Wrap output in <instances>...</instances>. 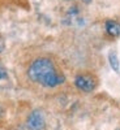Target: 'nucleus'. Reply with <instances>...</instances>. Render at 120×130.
Listing matches in <instances>:
<instances>
[{"mask_svg": "<svg viewBox=\"0 0 120 130\" xmlns=\"http://www.w3.org/2000/svg\"><path fill=\"white\" fill-rule=\"evenodd\" d=\"M29 78L46 87H55L64 82V77L58 74L55 67L48 59H38L33 61L28 70Z\"/></svg>", "mask_w": 120, "mask_h": 130, "instance_id": "f257e3e1", "label": "nucleus"}, {"mask_svg": "<svg viewBox=\"0 0 120 130\" xmlns=\"http://www.w3.org/2000/svg\"><path fill=\"white\" fill-rule=\"evenodd\" d=\"M74 85L77 87L85 92H90L95 89V81L91 75H86V74H80L74 78Z\"/></svg>", "mask_w": 120, "mask_h": 130, "instance_id": "f03ea898", "label": "nucleus"}, {"mask_svg": "<svg viewBox=\"0 0 120 130\" xmlns=\"http://www.w3.org/2000/svg\"><path fill=\"white\" fill-rule=\"evenodd\" d=\"M28 126L33 130H39L45 126V118L39 111H34L28 118Z\"/></svg>", "mask_w": 120, "mask_h": 130, "instance_id": "7ed1b4c3", "label": "nucleus"}, {"mask_svg": "<svg viewBox=\"0 0 120 130\" xmlns=\"http://www.w3.org/2000/svg\"><path fill=\"white\" fill-rule=\"evenodd\" d=\"M106 31L107 34H110L111 37H119L120 35V24L116 21H107L106 22Z\"/></svg>", "mask_w": 120, "mask_h": 130, "instance_id": "20e7f679", "label": "nucleus"}, {"mask_svg": "<svg viewBox=\"0 0 120 130\" xmlns=\"http://www.w3.org/2000/svg\"><path fill=\"white\" fill-rule=\"evenodd\" d=\"M108 61H110V65H111V68L119 73L120 72V62H119V57L116 55V52H111L110 55H108Z\"/></svg>", "mask_w": 120, "mask_h": 130, "instance_id": "39448f33", "label": "nucleus"}, {"mask_svg": "<svg viewBox=\"0 0 120 130\" xmlns=\"http://www.w3.org/2000/svg\"><path fill=\"white\" fill-rule=\"evenodd\" d=\"M5 77H7V72H5V69L0 67V79H3V78H5Z\"/></svg>", "mask_w": 120, "mask_h": 130, "instance_id": "423d86ee", "label": "nucleus"}, {"mask_svg": "<svg viewBox=\"0 0 120 130\" xmlns=\"http://www.w3.org/2000/svg\"><path fill=\"white\" fill-rule=\"evenodd\" d=\"M84 2H85V3H89V2H90V0H84Z\"/></svg>", "mask_w": 120, "mask_h": 130, "instance_id": "0eeeda50", "label": "nucleus"}]
</instances>
